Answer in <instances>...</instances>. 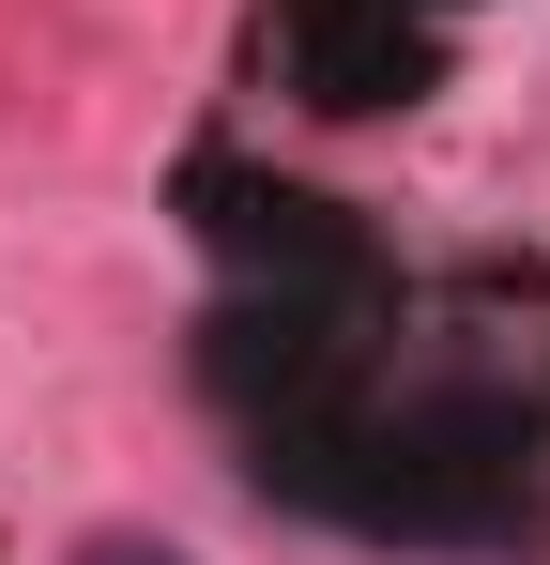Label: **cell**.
<instances>
[{"instance_id":"6da1fadb","label":"cell","mask_w":550,"mask_h":565,"mask_svg":"<svg viewBox=\"0 0 550 565\" xmlns=\"http://www.w3.org/2000/svg\"><path fill=\"white\" fill-rule=\"evenodd\" d=\"M444 15H458V0H275L261 46H275V77H290V107L367 122V107H413V93H429Z\"/></svg>"},{"instance_id":"7a4b0ae2","label":"cell","mask_w":550,"mask_h":565,"mask_svg":"<svg viewBox=\"0 0 550 565\" xmlns=\"http://www.w3.org/2000/svg\"><path fill=\"white\" fill-rule=\"evenodd\" d=\"M183 214H199V245H214L245 290H352V276H382V245H367L337 199L261 184V169H230V153L183 169Z\"/></svg>"},{"instance_id":"3957f363","label":"cell","mask_w":550,"mask_h":565,"mask_svg":"<svg viewBox=\"0 0 550 565\" xmlns=\"http://www.w3.org/2000/svg\"><path fill=\"white\" fill-rule=\"evenodd\" d=\"M77 565H183L169 535H77Z\"/></svg>"}]
</instances>
